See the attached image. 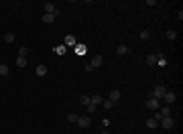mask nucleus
Segmentation results:
<instances>
[{
	"label": "nucleus",
	"mask_w": 183,
	"mask_h": 134,
	"mask_svg": "<svg viewBox=\"0 0 183 134\" xmlns=\"http://www.w3.org/2000/svg\"><path fill=\"white\" fill-rule=\"evenodd\" d=\"M100 134H110V130H102V132H100Z\"/></svg>",
	"instance_id": "obj_30"
},
{
	"label": "nucleus",
	"mask_w": 183,
	"mask_h": 134,
	"mask_svg": "<svg viewBox=\"0 0 183 134\" xmlns=\"http://www.w3.org/2000/svg\"><path fill=\"white\" fill-rule=\"evenodd\" d=\"M75 51H77V55H84V53H86V47H84V45H77Z\"/></svg>",
	"instance_id": "obj_25"
},
{
	"label": "nucleus",
	"mask_w": 183,
	"mask_h": 134,
	"mask_svg": "<svg viewBox=\"0 0 183 134\" xmlns=\"http://www.w3.org/2000/svg\"><path fill=\"white\" fill-rule=\"evenodd\" d=\"M102 106H104L106 110H110V108H114V102H112V100H102Z\"/></svg>",
	"instance_id": "obj_18"
},
{
	"label": "nucleus",
	"mask_w": 183,
	"mask_h": 134,
	"mask_svg": "<svg viewBox=\"0 0 183 134\" xmlns=\"http://www.w3.org/2000/svg\"><path fill=\"white\" fill-rule=\"evenodd\" d=\"M84 69H86V71H88V73H92V71H94V67H92L90 63H88V65H86V67H84Z\"/></svg>",
	"instance_id": "obj_29"
},
{
	"label": "nucleus",
	"mask_w": 183,
	"mask_h": 134,
	"mask_svg": "<svg viewBox=\"0 0 183 134\" xmlns=\"http://www.w3.org/2000/svg\"><path fill=\"white\" fill-rule=\"evenodd\" d=\"M165 91H167V88L165 86H155V89H153V98H157V100H163V95H165Z\"/></svg>",
	"instance_id": "obj_3"
},
{
	"label": "nucleus",
	"mask_w": 183,
	"mask_h": 134,
	"mask_svg": "<svg viewBox=\"0 0 183 134\" xmlns=\"http://www.w3.org/2000/svg\"><path fill=\"white\" fill-rule=\"evenodd\" d=\"M27 53H29L27 47H20V49H18V57H27Z\"/></svg>",
	"instance_id": "obj_23"
},
{
	"label": "nucleus",
	"mask_w": 183,
	"mask_h": 134,
	"mask_svg": "<svg viewBox=\"0 0 183 134\" xmlns=\"http://www.w3.org/2000/svg\"><path fill=\"white\" fill-rule=\"evenodd\" d=\"M77 118H80L77 114H69V116H67V120H69V122H77Z\"/></svg>",
	"instance_id": "obj_27"
},
{
	"label": "nucleus",
	"mask_w": 183,
	"mask_h": 134,
	"mask_svg": "<svg viewBox=\"0 0 183 134\" xmlns=\"http://www.w3.org/2000/svg\"><path fill=\"white\" fill-rule=\"evenodd\" d=\"M88 108V116H92V114H96V110H98V106H94V104H90V106H86Z\"/></svg>",
	"instance_id": "obj_20"
},
{
	"label": "nucleus",
	"mask_w": 183,
	"mask_h": 134,
	"mask_svg": "<svg viewBox=\"0 0 183 134\" xmlns=\"http://www.w3.org/2000/svg\"><path fill=\"white\" fill-rule=\"evenodd\" d=\"M175 100H177V93H175V91H165V95H163L165 106H173V104H175Z\"/></svg>",
	"instance_id": "obj_2"
},
{
	"label": "nucleus",
	"mask_w": 183,
	"mask_h": 134,
	"mask_svg": "<svg viewBox=\"0 0 183 134\" xmlns=\"http://www.w3.org/2000/svg\"><path fill=\"white\" fill-rule=\"evenodd\" d=\"M163 118H169L171 116V106H161V112H159Z\"/></svg>",
	"instance_id": "obj_9"
},
{
	"label": "nucleus",
	"mask_w": 183,
	"mask_h": 134,
	"mask_svg": "<svg viewBox=\"0 0 183 134\" xmlns=\"http://www.w3.org/2000/svg\"><path fill=\"white\" fill-rule=\"evenodd\" d=\"M157 63H159L161 67H165V65H167V59H165V57H157Z\"/></svg>",
	"instance_id": "obj_26"
},
{
	"label": "nucleus",
	"mask_w": 183,
	"mask_h": 134,
	"mask_svg": "<svg viewBox=\"0 0 183 134\" xmlns=\"http://www.w3.org/2000/svg\"><path fill=\"white\" fill-rule=\"evenodd\" d=\"M102 100H104L102 95H92V98H90V104H94V106H100V104H102Z\"/></svg>",
	"instance_id": "obj_12"
},
{
	"label": "nucleus",
	"mask_w": 183,
	"mask_h": 134,
	"mask_svg": "<svg viewBox=\"0 0 183 134\" xmlns=\"http://www.w3.org/2000/svg\"><path fill=\"white\" fill-rule=\"evenodd\" d=\"M80 102H82L84 106H90V95H82V98H80Z\"/></svg>",
	"instance_id": "obj_24"
},
{
	"label": "nucleus",
	"mask_w": 183,
	"mask_h": 134,
	"mask_svg": "<svg viewBox=\"0 0 183 134\" xmlns=\"http://www.w3.org/2000/svg\"><path fill=\"white\" fill-rule=\"evenodd\" d=\"M75 124H77L80 128H88V126H90V124H92V118H90V116H80Z\"/></svg>",
	"instance_id": "obj_5"
},
{
	"label": "nucleus",
	"mask_w": 183,
	"mask_h": 134,
	"mask_svg": "<svg viewBox=\"0 0 183 134\" xmlns=\"http://www.w3.org/2000/svg\"><path fill=\"white\" fill-rule=\"evenodd\" d=\"M16 67H27V57H16Z\"/></svg>",
	"instance_id": "obj_16"
},
{
	"label": "nucleus",
	"mask_w": 183,
	"mask_h": 134,
	"mask_svg": "<svg viewBox=\"0 0 183 134\" xmlns=\"http://www.w3.org/2000/svg\"><path fill=\"white\" fill-rule=\"evenodd\" d=\"M67 45H69V47H75V39H73V37H67Z\"/></svg>",
	"instance_id": "obj_28"
},
{
	"label": "nucleus",
	"mask_w": 183,
	"mask_h": 134,
	"mask_svg": "<svg viewBox=\"0 0 183 134\" xmlns=\"http://www.w3.org/2000/svg\"><path fill=\"white\" fill-rule=\"evenodd\" d=\"M126 53H128V47L126 45H118L116 47V55H126Z\"/></svg>",
	"instance_id": "obj_11"
},
{
	"label": "nucleus",
	"mask_w": 183,
	"mask_h": 134,
	"mask_svg": "<svg viewBox=\"0 0 183 134\" xmlns=\"http://www.w3.org/2000/svg\"><path fill=\"white\" fill-rule=\"evenodd\" d=\"M37 75H39V77H45L47 75V67L45 65H37Z\"/></svg>",
	"instance_id": "obj_13"
},
{
	"label": "nucleus",
	"mask_w": 183,
	"mask_h": 134,
	"mask_svg": "<svg viewBox=\"0 0 183 134\" xmlns=\"http://www.w3.org/2000/svg\"><path fill=\"white\" fill-rule=\"evenodd\" d=\"M149 37H151L149 31H140V33H138V39H140V41H149Z\"/></svg>",
	"instance_id": "obj_17"
},
{
	"label": "nucleus",
	"mask_w": 183,
	"mask_h": 134,
	"mask_svg": "<svg viewBox=\"0 0 183 134\" xmlns=\"http://www.w3.org/2000/svg\"><path fill=\"white\" fill-rule=\"evenodd\" d=\"M146 63H149V65H155V63H157V55H149V57H146Z\"/></svg>",
	"instance_id": "obj_22"
},
{
	"label": "nucleus",
	"mask_w": 183,
	"mask_h": 134,
	"mask_svg": "<svg viewBox=\"0 0 183 134\" xmlns=\"http://www.w3.org/2000/svg\"><path fill=\"white\" fill-rule=\"evenodd\" d=\"M4 41H6V43H12V41H14V33H6V35H4Z\"/></svg>",
	"instance_id": "obj_21"
},
{
	"label": "nucleus",
	"mask_w": 183,
	"mask_h": 134,
	"mask_svg": "<svg viewBox=\"0 0 183 134\" xmlns=\"http://www.w3.org/2000/svg\"><path fill=\"white\" fill-rule=\"evenodd\" d=\"M165 37H167V39H169V41H175V39H177V33H175V31H173V29H169V31H167V33H165Z\"/></svg>",
	"instance_id": "obj_14"
},
{
	"label": "nucleus",
	"mask_w": 183,
	"mask_h": 134,
	"mask_svg": "<svg viewBox=\"0 0 183 134\" xmlns=\"http://www.w3.org/2000/svg\"><path fill=\"white\" fill-rule=\"evenodd\" d=\"M102 63H104V59H102V57H100V55H96V57H94V59H92V67H94V69H100V67H102Z\"/></svg>",
	"instance_id": "obj_7"
},
{
	"label": "nucleus",
	"mask_w": 183,
	"mask_h": 134,
	"mask_svg": "<svg viewBox=\"0 0 183 134\" xmlns=\"http://www.w3.org/2000/svg\"><path fill=\"white\" fill-rule=\"evenodd\" d=\"M43 8H45V14H55V16H59V14H61V10L55 6V2H45V4H43Z\"/></svg>",
	"instance_id": "obj_1"
},
{
	"label": "nucleus",
	"mask_w": 183,
	"mask_h": 134,
	"mask_svg": "<svg viewBox=\"0 0 183 134\" xmlns=\"http://www.w3.org/2000/svg\"><path fill=\"white\" fill-rule=\"evenodd\" d=\"M120 95H122V93H120V89H112V91H110V95H108V100H112V102L116 104V102L120 100Z\"/></svg>",
	"instance_id": "obj_8"
},
{
	"label": "nucleus",
	"mask_w": 183,
	"mask_h": 134,
	"mask_svg": "<svg viewBox=\"0 0 183 134\" xmlns=\"http://www.w3.org/2000/svg\"><path fill=\"white\" fill-rule=\"evenodd\" d=\"M146 126L153 130V128H157V126H159V120H155V118H149V120H146Z\"/></svg>",
	"instance_id": "obj_15"
},
{
	"label": "nucleus",
	"mask_w": 183,
	"mask_h": 134,
	"mask_svg": "<svg viewBox=\"0 0 183 134\" xmlns=\"http://www.w3.org/2000/svg\"><path fill=\"white\" fill-rule=\"evenodd\" d=\"M0 75H2V77H6V75H8V65L0 63Z\"/></svg>",
	"instance_id": "obj_19"
},
{
	"label": "nucleus",
	"mask_w": 183,
	"mask_h": 134,
	"mask_svg": "<svg viewBox=\"0 0 183 134\" xmlns=\"http://www.w3.org/2000/svg\"><path fill=\"white\" fill-rule=\"evenodd\" d=\"M146 108H149V110H159V108H161V100H157V98L151 95V98L146 100Z\"/></svg>",
	"instance_id": "obj_4"
},
{
	"label": "nucleus",
	"mask_w": 183,
	"mask_h": 134,
	"mask_svg": "<svg viewBox=\"0 0 183 134\" xmlns=\"http://www.w3.org/2000/svg\"><path fill=\"white\" fill-rule=\"evenodd\" d=\"M159 124H163V128H165V130H171L175 122H173V118L169 116V118H161V120H159Z\"/></svg>",
	"instance_id": "obj_6"
},
{
	"label": "nucleus",
	"mask_w": 183,
	"mask_h": 134,
	"mask_svg": "<svg viewBox=\"0 0 183 134\" xmlns=\"http://www.w3.org/2000/svg\"><path fill=\"white\" fill-rule=\"evenodd\" d=\"M55 18H57L55 14H43V22H45V25H51V22H55Z\"/></svg>",
	"instance_id": "obj_10"
}]
</instances>
